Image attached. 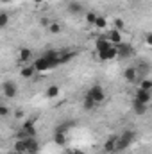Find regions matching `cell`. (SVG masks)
Here are the masks:
<instances>
[{
	"label": "cell",
	"instance_id": "cell-1",
	"mask_svg": "<svg viewBox=\"0 0 152 154\" xmlns=\"http://www.w3.org/2000/svg\"><path fill=\"white\" fill-rule=\"evenodd\" d=\"M136 138V133L134 131H123L120 136H116V151H123L127 149Z\"/></svg>",
	"mask_w": 152,
	"mask_h": 154
},
{
	"label": "cell",
	"instance_id": "cell-2",
	"mask_svg": "<svg viewBox=\"0 0 152 154\" xmlns=\"http://www.w3.org/2000/svg\"><path fill=\"white\" fill-rule=\"evenodd\" d=\"M95 104H102L104 100H106V91H104V88L102 86H99V84H93L90 90H88V93H86Z\"/></svg>",
	"mask_w": 152,
	"mask_h": 154
},
{
	"label": "cell",
	"instance_id": "cell-3",
	"mask_svg": "<svg viewBox=\"0 0 152 154\" xmlns=\"http://www.w3.org/2000/svg\"><path fill=\"white\" fill-rule=\"evenodd\" d=\"M36 134H38L36 122H34V118H31V120H25L23 122L22 131L18 133V138H27V136H36Z\"/></svg>",
	"mask_w": 152,
	"mask_h": 154
},
{
	"label": "cell",
	"instance_id": "cell-4",
	"mask_svg": "<svg viewBox=\"0 0 152 154\" xmlns=\"http://www.w3.org/2000/svg\"><path fill=\"white\" fill-rule=\"evenodd\" d=\"M68 129H70V125L68 124H61L57 129H56V133H54V142H56V145H66V134H68Z\"/></svg>",
	"mask_w": 152,
	"mask_h": 154
},
{
	"label": "cell",
	"instance_id": "cell-5",
	"mask_svg": "<svg viewBox=\"0 0 152 154\" xmlns=\"http://www.w3.org/2000/svg\"><path fill=\"white\" fill-rule=\"evenodd\" d=\"M134 50H132V45L131 43H120V45H116V57H123V59H127L131 54H132Z\"/></svg>",
	"mask_w": 152,
	"mask_h": 154
},
{
	"label": "cell",
	"instance_id": "cell-6",
	"mask_svg": "<svg viewBox=\"0 0 152 154\" xmlns=\"http://www.w3.org/2000/svg\"><path fill=\"white\" fill-rule=\"evenodd\" d=\"M2 91H4V97L14 99V97L18 95V86H16L13 81H7V82H4V86H2Z\"/></svg>",
	"mask_w": 152,
	"mask_h": 154
},
{
	"label": "cell",
	"instance_id": "cell-7",
	"mask_svg": "<svg viewBox=\"0 0 152 154\" xmlns=\"http://www.w3.org/2000/svg\"><path fill=\"white\" fill-rule=\"evenodd\" d=\"M150 99H152L150 91H145V90H140V88H138V91H136V95H134V102H140V104L149 106V104H150Z\"/></svg>",
	"mask_w": 152,
	"mask_h": 154
},
{
	"label": "cell",
	"instance_id": "cell-8",
	"mask_svg": "<svg viewBox=\"0 0 152 154\" xmlns=\"http://www.w3.org/2000/svg\"><path fill=\"white\" fill-rule=\"evenodd\" d=\"M97 57H99L100 61H113L114 57H116V47H109V48H106V50L97 52Z\"/></svg>",
	"mask_w": 152,
	"mask_h": 154
},
{
	"label": "cell",
	"instance_id": "cell-9",
	"mask_svg": "<svg viewBox=\"0 0 152 154\" xmlns=\"http://www.w3.org/2000/svg\"><path fill=\"white\" fill-rule=\"evenodd\" d=\"M106 38H108V41H109L113 47L120 45V43L123 41V36H122V32H120V31H116V29H109V32L106 34Z\"/></svg>",
	"mask_w": 152,
	"mask_h": 154
},
{
	"label": "cell",
	"instance_id": "cell-10",
	"mask_svg": "<svg viewBox=\"0 0 152 154\" xmlns=\"http://www.w3.org/2000/svg\"><path fill=\"white\" fill-rule=\"evenodd\" d=\"M27 142V154H38L39 151V142L36 136H27L25 138Z\"/></svg>",
	"mask_w": 152,
	"mask_h": 154
},
{
	"label": "cell",
	"instance_id": "cell-11",
	"mask_svg": "<svg viewBox=\"0 0 152 154\" xmlns=\"http://www.w3.org/2000/svg\"><path fill=\"white\" fill-rule=\"evenodd\" d=\"M57 56H59V52H56V50H47L45 54H43V57L48 61V65H50V70L52 68H56V66H59V63H57Z\"/></svg>",
	"mask_w": 152,
	"mask_h": 154
},
{
	"label": "cell",
	"instance_id": "cell-12",
	"mask_svg": "<svg viewBox=\"0 0 152 154\" xmlns=\"http://www.w3.org/2000/svg\"><path fill=\"white\" fill-rule=\"evenodd\" d=\"M18 59H20V63L27 65V63L32 59V50H31V48H27V47H22V48L18 50Z\"/></svg>",
	"mask_w": 152,
	"mask_h": 154
},
{
	"label": "cell",
	"instance_id": "cell-13",
	"mask_svg": "<svg viewBox=\"0 0 152 154\" xmlns=\"http://www.w3.org/2000/svg\"><path fill=\"white\" fill-rule=\"evenodd\" d=\"M32 66H34V70L36 72H48L50 70V65H48V61L41 56V57H38L34 63H32Z\"/></svg>",
	"mask_w": 152,
	"mask_h": 154
},
{
	"label": "cell",
	"instance_id": "cell-14",
	"mask_svg": "<svg viewBox=\"0 0 152 154\" xmlns=\"http://www.w3.org/2000/svg\"><path fill=\"white\" fill-rule=\"evenodd\" d=\"M138 72H136V66H129V68H125V72H123V79L127 81V82H136L138 81Z\"/></svg>",
	"mask_w": 152,
	"mask_h": 154
},
{
	"label": "cell",
	"instance_id": "cell-15",
	"mask_svg": "<svg viewBox=\"0 0 152 154\" xmlns=\"http://www.w3.org/2000/svg\"><path fill=\"white\" fill-rule=\"evenodd\" d=\"M13 151H16L20 154H27V142H25V138H18L14 142V145H13Z\"/></svg>",
	"mask_w": 152,
	"mask_h": 154
},
{
	"label": "cell",
	"instance_id": "cell-16",
	"mask_svg": "<svg viewBox=\"0 0 152 154\" xmlns=\"http://www.w3.org/2000/svg\"><path fill=\"white\" fill-rule=\"evenodd\" d=\"M104 152L111 154V152H116V136H113V138H108L106 142H104Z\"/></svg>",
	"mask_w": 152,
	"mask_h": 154
},
{
	"label": "cell",
	"instance_id": "cell-17",
	"mask_svg": "<svg viewBox=\"0 0 152 154\" xmlns=\"http://www.w3.org/2000/svg\"><path fill=\"white\" fill-rule=\"evenodd\" d=\"M109 47H113V45L108 41V38H106V36H102V38H97V41H95V50H97V52H100V50H106V48H109Z\"/></svg>",
	"mask_w": 152,
	"mask_h": 154
},
{
	"label": "cell",
	"instance_id": "cell-18",
	"mask_svg": "<svg viewBox=\"0 0 152 154\" xmlns=\"http://www.w3.org/2000/svg\"><path fill=\"white\" fill-rule=\"evenodd\" d=\"M36 74V70H34V66L32 65H23L22 66V70H20V75L23 77V79H32Z\"/></svg>",
	"mask_w": 152,
	"mask_h": 154
},
{
	"label": "cell",
	"instance_id": "cell-19",
	"mask_svg": "<svg viewBox=\"0 0 152 154\" xmlns=\"http://www.w3.org/2000/svg\"><path fill=\"white\" fill-rule=\"evenodd\" d=\"M59 93H61V88H59L57 84H50V86L47 88V91H45V97H47V99H56Z\"/></svg>",
	"mask_w": 152,
	"mask_h": 154
},
{
	"label": "cell",
	"instance_id": "cell-20",
	"mask_svg": "<svg viewBox=\"0 0 152 154\" xmlns=\"http://www.w3.org/2000/svg\"><path fill=\"white\" fill-rule=\"evenodd\" d=\"M93 27H95V29H99V31H104V29H108V20H106L104 16H99V14H97Z\"/></svg>",
	"mask_w": 152,
	"mask_h": 154
},
{
	"label": "cell",
	"instance_id": "cell-21",
	"mask_svg": "<svg viewBox=\"0 0 152 154\" xmlns=\"http://www.w3.org/2000/svg\"><path fill=\"white\" fill-rule=\"evenodd\" d=\"M72 59H74V52H59V56H57V63L59 65H65V63H68Z\"/></svg>",
	"mask_w": 152,
	"mask_h": 154
},
{
	"label": "cell",
	"instance_id": "cell-22",
	"mask_svg": "<svg viewBox=\"0 0 152 154\" xmlns=\"http://www.w3.org/2000/svg\"><path fill=\"white\" fill-rule=\"evenodd\" d=\"M68 11H70L72 14H81V13H82V4H79V2H70V4H68Z\"/></svg>",
	"mask_w": 152,
	"mask_h": 154
},
{
	"label": "cell",
	"instance_id": "cell-23",
	"mask_svg": "<svg viewBox=\"0 0 152 154\" xmlns=\"http://www.w3.org/2000/svg\"><path fill=\"white\" fill-rule=\"evenodd\" d=\"M140 90H145V91H152V79L149 77H143L141 81H140V86H138Z\"/></svg>",
	"mask_w": 152,
	"mask_h": 154
},
{
	"label": "cell",
	"instance_id": "cell-24",
	"mask_svg": "<svg viewBox=\"0 0 152 154\" xmlns=\"http://www.w3.org/2000/svg\"><path fill=\"white\" fill-rule=\"evenodd\" d=\"M132 109H134V113H136V115H145V113H147V109H149V106H145V104H140V102H134V108H132Z\"/></svg>",
	"mask_w": 152,
	"mask_h": 154
},
{
	"label": "cell",
	"instance_id": "cell-25",
	"mask_svg": "<svg viewBox=\"0 0 152 154\" xmlns=\"http://www.w3.org/2000/svg\"><path fill=\"white\" fill-rule=\"evenodd\" d=\"M82 108H84L86 111H91V109H95V108H97V104H95L88 95H86V97H84V102H82Z\"/></svg>",
	"mask_w": 152,
	"mask_h": 154
},
{
	"label": "cell",
	"instance_id": "cell-26",
	"mask_svg": "<svg viewBox=\"0 0 152 154\" xmlns=\"http://www.w3.org/2000/svg\"><path fill=\"white\" fill-rule=\"evenodd\" d=\"M9 13H5V11H2L0 13V29H5L7 25H9Z\"/></svg>",
	"mask_w": 152,
	"mask_h": 154
},
{
	"label": "cell",
	"instance_id": "cell-27",
	"mask_svg": "<svg viewBox=\"0 0 152 154\" xmlns=\"http://www.w3.org/2000/svg\"><path fill=\"white\" fill-rule=\"evenodd\" d=\"M48 31H50V34H61V25L57 23V22H50L48 25Z\"/></svg>",
	"mask_w": 152,
	"mask_h": 154
},
{
	"label": "cell",
	"instance_id": "cell-28",
	"mask_svg": "<svg viewBox=\"0 0 152 154\" xmlns=\"http://www.w3.org/2000/svg\"><path fill=\"white\" fill-rule=\"evenodd\" d=\"M113 22H114V27H113V29L120 31V32H122V31L125 29V23H123V20H122V18H114Z\"/></svg>",
	"mask_w": 152,
	"mask_h": 154
},
{
	"label": "cell",
	"instance_id": "cell-29",
	"mask_svg": "<svg viewBox=\"0 0 152 154\" xmlns=\"http://www.w3.org/2000/svg\"><path fill=\"white\" fill-rule=\"evenodd\" d=\"M95 18H97V14H95V13H91V11H90V13H86V16H84V20H86V23H88V25H93V23H95Z\"/></svg>",
	"mask_w": 152,
	"mask_h": 154
},
{
	"label": "cell",
	"instance_id": "cell-30",
	"mask_svg": "<svg viewBox=\"0 0 152 154\" xmlns=\"http://www.w3.org/2000/svg\"><path fill=\"white\" fill-rule=\"evenodd\" d=\"M9 113H11L9 106H5V104H0V118H5V116H9Z\"/></svg>",
	"mask_w": 152,
	"mask_h": 154
},
{
	"label": "cell",
	"instance_id": "cell-31",
	"mask_svg": "<svg viewBox=\"0 0 152 154\" xmlns=\"http://www.w3.org/2000/svg\"><path fill=\"white\" fill-rule=\"evenodd\" d=\"M145 41L147 45H152V34H145Z\"/></svg>",
	"mask_w": 152,
	"mask_h": 154
},
{
	"label": "cell",
	"instance_id": "cell-32",
	"mask_svg": "<svg viewBox=\"0 0 152 154\" xmlns=\"http://www.w3.org/2000/svg\"><path fill=\"white\" fill-rule=\"evenodd\" d=\"M32 2H34V4H36V5H39V4H43V2H45V0H32Z\"/></svg>",
	"mask_w": 152,
	"mask_h": 154
},
{
	"label": "cell",
	"instance_id": "cell-33",
	"mask_svg": "<svg viewBox=\"0 0 152 154\" xmlns=\"http://www.w3.org/2000/svg\"><path fill=\"white\" fill-rule=\"evenodd\" d=\"M72 154H86V152H82V151H74Z\"/></svg>",
	"mask_w": 152,
	"mask_h": 154
},
{
	"label": "cell",
	"instance_id": "cell-34",
	"mask_svg": "<svg viewBox=\"0 0 152 154\" xmlns=\"http://www.w3.org/2000/svg\"><path fill=\"white\" fill-rule=\"evenodd\" d=\"M7 154H20V152H16V151H11V152H7Z\"/></svg>",
	"mask_w": 152,
	"mask_h": 154
},
{
	"label": "cell",
	"instance_id": "cell-35",
	"mask_svg": "<svg viewBox=\"0 0 152 154\" xmlns=\"http://www.w3.org/2000/svg\"><path fill=\"white\" fill-rule=\"evenodd\" d=\"M0 2H4V4H7V2H11V0H0Z\"/></svg>",
	"mask_w": 152,
	"mask_h": 154
}]
</instances>
